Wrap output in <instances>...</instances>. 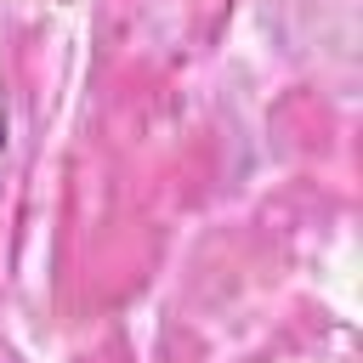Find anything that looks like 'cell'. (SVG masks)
<instances>
[{"label": "cell", "instance_id": "6da1fadb", "mask_svg": "<svg viewBox=\"0 0 363 363\" xmlns=\"http://www.w3.org/2000/svg\"><path fill=\"white\" fill-rule=\"evenodd\" d=\"M0 153H6V91H0Z\"/></svg>", "mask_w": 363, "mask_h": 363}]
</instances>
